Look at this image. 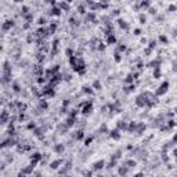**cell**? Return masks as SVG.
<instances>
[{"label":"cell","instance_id":"cell-1","mask_svg":"<svg viewBox=\"0 0 177 177\" xmlns=\"http://www.w3.org/2000/svg\"><path fill=\"white\" fill-rule=\"evenodd\" d=\"M11 80V66L8 61H4L3 64V83H8Z\"/></svg>","mask_w":177,"mask_h":177},{"label":"cell","instance_id":"cell-2","mask_svg":"<svg viewBox=\"0 0 177 177\" xmlns=\"http://www.w3.org/2000/svg\"><path fill=\"white\" fill-rule=\"evenodd\" d=\"M167 90H169V82L166 80V82H163L162 85L158 87V90H155V96H156V97H161L163 94H166Z\"/></svg>","mask_w":177,"mask_h":177},{"label":"cell","instance_id":"cell-3","mask_svg":"<svg viewBox=\"0 0 177 177\" xmlns=\"http://www.w3.org/2000/svg\"><path fill=\"white\" fill-rule=\"evenodd\" d=\"M14 145H17V140L14 137H8L7 140H3V143H1V148H10Z\"/></svg>","mask_w":177,"mask_h":177},{"label":"cell","instance_id":"cell-4","mask_svg":"<svg viewBox=\"0 0 177 177\" xmlns=\"http://www.w3.org/2000/svg\"><path fill=\"white\" fill-rule=\"evenodd\" d=\"M91 111H93V101H90V103H85L83 104V109H82V114L83 115H88V114H91Z\"/></svg>","mask_w":177,"mask_h":177},{"label":"cell","instance_id":"cell-5","mask_svg":"<svg viewBox=\"0 0 177 177\" xmlns=\"http://www.w3.org/2000/svg\"><path fill=\"white\" fill-rule=\"evenodd\" d=\"M14 25H15V24H14V21H13V19H7V21H4V22H3V25H1V30H3V32H7V30L11 29Z\"/></svg>","mask_w":177,"mask_h":177},{"label":"cell","instance_id":"cell-6","mask_svg":"<svg viewBox=\"0 0 177 177\" xmlns=\"http://www.w3.org/2000/svg\"><path fill=\"white\" fill-rule=\"evenodd\" d=\"M8 119H11V116L8 115V111H7V109H3V112H1V118H0L1 125H6V123L8 122Z\"/></svg>","mask_w":177,"mask_h":177},{"label":"cell","instance_id":"cell-7","mask_svg":"<svg viewBox=\"0 0 177 177\" xmlns=\"http://www.w3.org/2000/svg\"><path fill=\"white\" fill-rule=\"evenodd\" d=\"M109 137H111L112 140H120V137H122L120 130H119V129H114V130H111V132H109Z\"/></svg>","mask_w":177,"mask_h":177},{"label":"cell","instance_id":"cell-8","mask_svg":"<svg viewBox=\"0 0 177 177\" xmlns=\"http://www.w3.org/2000/svg\"><path fill=\"white\" fill-rule=\"evenodd\" d=\"M104 166H105V161H104V159H101V161H97V162L93 165V170L98 172V170L104 169Z\"/></svg>","mask_w":177,"mask_h":177},{"label":"cell","instance_id":"cell-9","mask_svg":"<svg viewBox=\"0 0 177 177\" xmlns=\"http://www.w3.org/2000/svg\"><path fill=\"white\" fill-rule=\"evenodd\" d=\"M30 161H32L30 163H33V165L36 166V163L39 162V161H42V154H39V152H35V154L30 156Z\"/></svg>","mask_w":177,"mask_h":177},{"label":"cell","instance_id":"cell-10","mask_svg":"<svg viewBox=\"0 0 177 177\" xmlns=\"http://www.w3.org/2000/svg\"><path fill=\"white\" fill-rule=\"evenodd\" d=\"M118 25L122 28V29H125V30L129 29V24H127L125 19H122V18H119V19H118Z\"/></svg>","mask_w":177,"mask_h":177},{"label":"cell","instance_id":"cell-11","mask_svg":"<svg viewBox=\"0 0 177 177\" xmlns=\"http://www.w3.org/2000/svg\"><path fill=\"white\" fill-rule=\"evenodd\" d=\"M33 169H35V165H33V163H30V165H28L26 167H24V169H22V172H24L25 174H30V173H33Z\"/></svg>","mask_w":177,"mask_h":177},{"label":"cell","instance_id":"cell-12","mask_svg":"<svg viewBox=\"0 0 177 177\" xmlns=\"http://www.w3.org/2000/svg\"><path fill=\"white\" fill-rule=\"evenodd\" d=\"M108 36H107V43L108 44H114L116 43V37L114 36V33H107Z\"/></svg>","mask_w":177,"mask_h":177},{"label":"cell","instance_id":"cell-13","mask_svg":"<svg viewBox=\"0 0 177 177\" xmlns=\"http://www.w3.org/2000/svg\"><path fill=\"white\" fill-rule=\"evenodd\" d=\"M61 163H62V161H61V159H57V161H53V162L50 163V167H51L53 170H57V169L59 167V165H61Z\"/></svg>","mask_w":177,"mask_h":177},{"label":"cell","instance_id":"cell-14","mask_svg":"<svg viewBox=\"0 0 177 177\" xmlns=\"http://www.w3.org/2000/svg\"><path fill=\"white\" fill-rule=\"evenodd\" d=\"M127 172H129V167L125 165V166H120L119 167V174L122 177H126V174H127Z\"/></svg>","mask_w":177,"mask_h":177},{"label":"cell","instance_id":"cell-15","mask_svg":"<svg viewBox=\"0 0 177 177\" xmlns=\"http://www.w3.org/2000/svg\"><path fill=\"white\" fill-rule=\"evenodd\" d=\"M54 151H55L57 154H62V152L65 151V145H64V144H55Z\"/></svg>","mask_w":177,"mask_h":177},{"label":"cell","instance_id":"cell-16","mask_svg":"<svg viewBox=\"0 0 177 177\" xmlns=\"http://www.w3.org/2000/svg\"><path fill=\"white\" fill-rule=\"evenodd\" d=\"M75 120H76V118H72V116H68V118L65 119V125L68 126V127H71V126H74V123H75Z\"/></svg>","mask_w":177,"mask_h":177},{"label":"cell","instance_id":"cell-17","mask_svg":"<svg viewBox=\"0 0 177 177\" xmlns=\"http://www.w3.org/2000/svg\"><path fill=\"white\" fill-rule=\"evenodd\" d=\"M116 129H119V130H127V125H126V122L125 120H119L118 122V127Z\"/></svg>","mask_w":177,"mask_h":177},{"label":"cell","instance_id":"cell-18","mask_svg":"<svg viewBox=\"0 0 177 177\" xmlns=\"http://www.w3.org/2000/svg\"><path fill=\"white\" fill-rule=\"evenodd\" d=\"M145 129H147V126H145L144 123H138V125H137V130H136V133H138V134H141V133L144 132Z\"/></svg>","mask_w":177,"mask_h":177},{"label":"cell","instance_id":"cell-19","mask_svg":"<svg viewBox=\"0 0 177 177\" xmlns=\"http://www.w3.org/2000/svg\"><path fill=\"white\" fill-rule=\"evenodd\" d=\"M83 93H85V94H88V96H91V94L94 93V88L90 87V86H83Z\"/></svg>","mask_w":177,"mask_h":177},{"label":"cell","instance_id":"cell-20","mask_svg":"<svg viewBox=\"0 0 177 177\" xmlns=\"http://www.w3.org/2000/svg\"><path fill=\"white\" fill-rule=\"evenodd\" d=\"M50 14H51V15H59V14H61V8H59V7H57V6H54V7L51 8Z\"/></svg>","mask_w":177,"mask_h":177},{"label":"cell","instance_id":"cell-21","mask_svg":"<svg viewBox=\"0 0 177 177\" xmlns=\"http://www.w3.org/2000/svg\"><path fill=\"white\" fill-rule=\"evenodd\" d=\"M11 87H13V91H14V93H19V91H21V86H19L18 82H13V86H11Z\"/></svg>","mask_w":177,"mask_h":177},{"label":"cell","instance_id":"cell-22","mask_svg":"<svg viewBox=\"0 0 177 177\" xmlns=\"http://www.w3.org/2000/svg\"><path fill=\"white\" fill-rule=\"evenodd\" d=\"M134 90H136V86H134V85H130V86H126V87L123 88V91H125L126 94H129V93H133Z\"/></svg>","mask_w":177,"mask_h":177},{"label":"cell","instance_id":"cell-23","mask_svg":"<svg viewBox=\"0 0 177 177\" xmlns=\"http://www.w3.org/2000/svg\"><path fill=\"white\" fill-rule=\"evenodd\" d=\"M91 87L94 88V90H101V83H100V80L96 79V80L93 82V86H91Z\"/></svg>","mask_w":177,"mask_h":177},{"label":"cell","instance_id":"cell-24","mask_svg":"<svg viewBox=\"0 0 177 177\" xmlns=\"http://www.w3.org/2000/svg\"><path fill=\"white\" fill-rule=\"evenodd\" d=\"M158 39H159V42H161L162 44H167V42H169V39H167V36H166V35H159V37H158Z\"/></svg>","mask_w":177,"mask_h":177},{"label":"cell","instance_id":"cell-25","mask_svg":"<svg viewBox=\"0 0 177 177\" xmlns=\"http://www.w3.org/2000/svg\"><path fill=\"white\" fill-rule=\"evenodd\" d=\"M47 107H48V104L46 100H40V103H39V108L40 109H47Z\"/></svg>","mask_w":177,"mask_h":177},{"label":"cell","instance_id":"cell-26","mask_svg":"<svg viewBox=\"0 0 177 177\" xmlns=\"http://www.w3.org/2000/svg\"><path fill=\"white\" fill-rule=\"evenodd\" d=\"M85 137V133H83V130H79V132H76V136H75V138L76 140H82Z\"/></svg>","mask_w":177,"mask_h":177},{"label":"cell","instance_id":"cell-27","mask_svg":"<svg viewBox=\"0 0 177 177\" xmlns=\"http://www.w3.org/2000/svg\"><path fill=\"white\" fill-rule=\"evenodd\" d=\"M133 80H134V76H133V74H129L127 76H126V79H125V83H132Z\"/></svg>","mask_w":177,"mask_h":177},{"label":"cell","instance_id":"cell-28","mask_svg":"<svg viewBox=\"0 0 177 177\" xmlns=\"http://www.w3.org/2000/svg\"><path fill=\"white\" fill-rule=\"evenodd\" d=\"M138 21H140V24H145L147 22V17L144 14H140L138 15Z\"/></svg>","mask_w":177,"mask_h":177},{"label":"cell","instance_id":"cell-29","mask_svg":"<svg viewBox=\"0 0 177 177\" xmlns=\"http://www.w3.org/2000/svg\"><path fill=\"white\" fill-rule=\"evenodd\" d=\"M137 163H136V161H132V159H129V161H126V166L127 167H134Z\"/></svg>","mask_w":177,"mask_h":177},{"label":"cell","instance_id":"cell-30","mask_svg":"<svg viewBox=\"0 0 177 177\" xmlns=\"http://www.w3.org/2000/svg\"><path fill=\"white\" fill-rule=\"evenodd\" d=\"M114 55H115L114 58H115L116 62H120V61H122V55H120V53H119V51H115V54H114Z\"/></svg>","mask_w":177,"mask_h":177},{"label":"cell","instance_id":"cell-31","mask_svg":"<svg viewBox=\"0 0 177 177\" xmlns=\"http://www.w3.org/2000/svg\"><path fill=\"white\" fill-rule=\"evenodd\" d=\"M57 6H59L62 10H69V4H68V3H58Z\"/></svg>","mask_w":177,"mask_h":177},{"label":"cell","instance_id":"cell-32","mask_svg":"<svg viewBox=\"0 0 177 177\" xmlns=\"http://www.w3.org/2000/svg\"><path fill=\"white\" fill-rule=\"evenodd\" d=\"M154 77H155V79H159V77H161V68H158V69L154 71Z\"/></svg>","mask_w":177,"mask_h":177},{"label":"cell","instance_id":"cell-33","mask_svg":"<svg viewBox=\"0 0 177 177\" xmlns=\"http://www.w3.org/2000/svg\"><path fill=\"white\" fill-rule=\"evenodd\" d=\"M25 19H26V22L29 24L30 21L33 19V14H32V13H29V14H26V15H25Z\"/></svg>","mask_w":177,"mask_h":177},{"label":"cell","instance_id":"cell-34","mask_svg":"<svg viewBox=\"0 0 177 177\" xmlns=\"http://www.w3.org/2000/svg\"><path fill=\"white\" fill-rule=\"evenodd\" d=\"M65 54H66L69 58H71V57H74V51H72V48H66V50H65Z\"/></svg>","mask_w":177,"mask_h":177},{"label":"cell","instance_id":"cell-35","mask_svg":"<svg viewBox=\"0 0 177 177\" xmlns=\"http://www.w3.org/2000/svg\"><path fill=\"white\" fill-rule=\"evenodd\" d=\"M91 141H93V137L90 136V137H87V138L85 140V145H86V147H88V145L91 144Z\"/></svg>","mask_w":177,"mask_h":177},{"label":"cell","instance_id":"cell-36","mask_svg":"<svg viewBox=\"0 0 177 177\" xmlns=\"http://www.w3.org/2000/svg\"><path fill=\"white\" fill-rule=\"evenodd\" d=\"M140 6H141L143 8H147V7L151 6V3H149V1H141V3H140Z\"/></svg>","mask_w":177,"mask_h":177},{"label":"cell","instance_id":"cell-37","mask_svg":"<svg viewBox=\"0 0 177 177\" xmlns=\"http://www.w3.org/2000/svg\"><path fill=\"white\" fill-rule=\"evenodd\" d=\"M126 50V46L125 44H119L118 48H116V51H119V53H122V51H125Z\"/></svg>","mask_w":177,"mask_h":177},{"label":"cell","instance_id":"cell-38","mask_svg":"<svg viewBox=\"0 0 177 177\" xmlns=\"http://www.w3.org/2000/svg\"><path fill=\"white\" fill-rule=\"evenodd\" d=\"M155 47H156V40H151V42H149V48L154 50Z\"/></svg>","mask_w":177,"mask_h":177},{"label":"cell","instance_id":"cell-39","mask_svg":"<svg viewBox=\"0 0 177 177\" xmlns=\"http://www.w3.org/2000/svg\"><path fill=\"white\" fill-rule=\"evenodd\" d=\"M77 10H79V13H80V14H85V13H86V10H85V6H82V4H79Z\"/></svg>","mask_w":177,"mask_h":177},{"label":"cell","instance_id":"cell-40","mask_svg":"<svg viewBox=\"0 0 177 177\" xmlns=\"http://www.w3.org/2000/svg\"><path fill=\"white\" fill-rule=\"evenodd\" d=\"M94 18H96V14H94V13H88L87 14V19L88 21H93Z\"/></svg>","mask_w":177,"mask_h":177},{"label":"cell","instance_id":"cell-41","mask_svg":"<svg viewBox=\"0 0 177 177\" xmlns=\"http://www.w3.org/2000/svg\"><path fill=\"white\" fill-rule=\"evenodd\" d=\"M176 10H177V7L174 4H170V6L167 7V11H176Z\"/></svg>","mask_w":177,"mask_h":177},{"label":"cell","instance_id":"cell-42","mask_svg":"<svg viewBox=\"0 0 177 177\" xmlns=\"http://www.w3.org/2000/svg\"><path fill=\"white\" fill-rule=\"evenodd\" d=\"M28 129H29V130H35V129H36V125L30 122V123H28Z\"/></svg>","mask_w":177,"mask_h":177},{"label":"cell","instance_id":"cell-43","mask_svg":"<svg viewBox=\"0 0 177 177\" xmlns=\"http://www.w3.org/2000/svg\"><path fill=\"white\" fill-rule=\"evenodd\" d=\"M148 11H149V14H156V8H154V7H149V8H148Z\"/></svg>","mask_w":177,"mask_h":177},{"label":"cell","instance_id":"cell-44","mask_svg":"<svg viewBox=\"0 0 177 177\" xmlns=\"http://www.w3.org/2000/svg\"><path fill=\"white\" fill-rule=\"evenodd\" d=\"M43 24H46V18L44 17H40L39 18V25H43Z\"/></svg>","mask_w":177,"mask_h":177},{"label":"cell","instance_id":"cell-45","mask_svg":"<svg viewBox=\"0 0 177 177\" xmlns=\"http://www.w3.org/2000/svg\"><path fill=\"white\" fill-rule=\"evenodd\" d=\"M98 132H107V125H105V123H104L103 126L98 129Z\"/></svg>","mask_w":177,"mask_h":177},{"label":"cell","instance_id":"cell-46","mask_svg":"<svg viewBox=\"0 0 177 177\" xmlns=\"http://www.w3.org/2000/svg\"><path fill=\"white\" fill-rule=\"evenodd\" d=\"M134 35L136 36H140L141 35V29H134Z\"/></svg>","mask_w":177,"mask_h":177},{"label":"cell","instance_id":"cell-47","mask_svg":"<svg viewBox=\"0 0 177 177\" xmlns=\"http://www.w3.org/2000/svg\"><path fill=\"white\" fill-rule=\"evenodd\" d=\"M69 103H71L69 100H64V101H62V105H64V107H68V105H69Z\"/></svg>","mask_w":177,"mask_h":177},{"label":"cell","instance_id":"cell-48","mask_svg":"<svg viewBox=\"0 0 177 177\" xmlns=\"http://www.w3.org/2000/svg\"><path fill=\"white\" fill-rule=\"evenodd\" d=\"M151 53H152V50H151L149 47H148V48H145V55H149Z\"/></svg>","mask_w":177,"mask_h":177},{"label":"cell","instance_id":"cell-49","mask_svg":"<svg viewBox=\"0 0 177 177\" xmlns=\"http://www.w3.org/2000/svg\"><path fill=\"white\" fill-rule=\"evenodd\" d=\"M18 177H26V174H25L24 172H19V173H18Z\"/></svg>","mask_w":177,"mask_h":177},{"label":"cell","instance_id":"cell-50","mask_svg":"<svg viewBox=\"0 0 177 177\" xmlns=\"http://www.w3.org/2000/svg\"><path fill=\"white\" fill-rule=\"evenodd\" d=\"M172 143H177V133L173 136V140H172Z\"/></svg>","mask_w":177,"mask_h":177},{"label":"cell","instance_id":"cell-51","mask_svg":"<svg viewBox=\"0 0 177 177\" xmlns=\"http://www.w3.org/2000/svg\"><path fill=\"white\" fill-rule=\"evenodd\" d=\"M173 71H177V62H173Z\"/></svg>","mask_w":177,"mask_h":177},{"label":"cell","instance_id":"cell-52","mask_svg":"<svg viewBox=\"0 0 177 177\" xmlns=\"http://www.w3.org/2000/svg\"><path fill=\"white\" fill-rule=\"evenodd\" d=\"M134 177H144V173H137Z\"/></svg>","mask_w":177,"mask_h":177},{"label":"cell","instance_id":"cell-53","mask_svg":"<svg viewBox=\"0 0 177 177\" xmlns=\"http://www.w3.org/2000/svg\"><path fill=\"white\" fill-rule=\"evenodd\" d=\"M97 48H98V50H104V48H105V46H104V44H101V46H98Z\"/></svg>","mask_w":177,"mask_h":177},{"label":"cell","instance_id":"cell-54","mask_svg":"<svg viewBox=\"0 0 177 177\" xmlns=\"http://www.w3.org/2000/svg\"><path fill=\"white\" fill-rule=\"evenodd\" d=\"M173 36H177V29L173 30Z\"/></svg>","mask_w":177,"mask_h":177},{"label":"cell","instance_id":"cell-55","mask_svg":"<svg viewBox=\"0 0 177 177\" xmlns=\"http://www.w3.org/2000/svg\"><path fill=\"white\" fill-rule=\"evenodd\" d=\"M173 154H174V156L177 158V149H174V151H173Z\"/></svg>","mask_w":177,"mask_h":177},{"label":"cell","instance_id":"cell-56","mask_svg":"<svg viewBox=\"0 0 177 177\" xmlns=\"http://www.w3.org/2000/svg\"><path fill=\"white\" fill-rule=\"evenodd\" d=\"M174 114H177V107L174 108Z\"/></svg>","mask_w":177,"mask_h":177},{"label":"cell","instance_id":"cell-57","mask_svg":"<svg viewBox=\"0 0 177 177\" xmlns=\"http://www.w3.org/2000/svg\"><path fill=\"white\" fill-rule=\"evenodd\" d=\"M62 177H69V176H66V174H65V176H62Z\"/></svg>","mask_w":177,"mask_h":177}]
</instances>
